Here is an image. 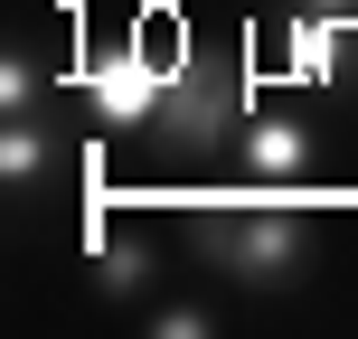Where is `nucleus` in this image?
I'll return each mask as SVG.
<instances>
[{"mask_svg": "<svg viewBox=\"0 0 358 339\" xmlns=\"http://www.w3.org/2000/svg\"><path fill=\"white\" fill-rule=\"evenodd\" d=\"M198 254H208L217 273H236L245 292H283V283H302V264H311V226L283 208V189L236 179V198H208V208H198Z\"/></svg>", "mask_w": 358, "mask_h": 339, "instance_id": "1", "label": "nucleus"}, {"mask_svg": "<svg viewBox=\"0 0 358 339\" xmlns=\"http://www.w3.org/2000/svg\"><path fill=\"white\" fill-rule=\"evenodd\" d=\"M179 57H189L179 19H170V10H151L132 38H104V48H85V66H76V104H85L104 132H151V123H161V104H170Z\"/></svg>", "mask_w": 358, "mask_h": 339, "instance_id": "2", "label": "nucleus"}, {"mask_svg": "<svg viewBox=\"0 0 358 339\" xmlns=\"http://www.w3.org/2000/svg\"><path fill=\"white\" fill-rule=\"evenodd\" d=\"M236 94H245L236 48H198V38H189V57H179V75H170V104H161V142H179V151H227L236 123H245Z\"/></svg>", "mask_w": 358, "mask_h": 339, "instance_id": "3", "label": "nucleus"}, {"mask_svg": "<svg viewBox=\"0 0 358 339\" xmlns=\"http://www.w3.org/2000/svg\"><path fill=\"white\" fill-rule=\"evenodd\" d=\"M236 179H255V189H311V179H321V161H330V132L311 123L302 104H264V113H245V123H236Z\"/></svg>", "mask_w": 358, "mask_h": 339, "instance_id": "4", "label": "nucleus"}, {"mask_svg": "<svg viewBox=\"0 0 358 339\" xmlns=\"http://www.w3.org/2000/svg\"><path fill=\"white\" fill-rule=\"evenodd\" d=\"M283 85L349 94L358 85V19H340V10H292L283 19Z\"/></svg>", "mask_w": 358, "mask_h": 339, "instance_id": "5", "label": "nucleus"}, {"mask_svg": "<svg viewBox=\"0 0 358 339\" xmlns=\"http://www.w3.org/2000/svg\"><path fill=\"white\" fill-rule=\"evenodd\" d=\"M57 161H66V113H0V189L10 198H29V189H48Z\"/></svg>", "mask_w": 358, "mask_h": 339, "instance_id": "6", "label": "nucleus"}, {"mask_svg": "<svg viewBox=\"0 0 358 339\" xmlns=\"http://www.w3.org/2000/svg\"><path fill=\"white\" fill-rule=\"evenodd\" d=\"M85 254H94V283H104V292H142V283H151V245H113V236L94 226Z\"/></svg>", "mask_w": 358, "mask_h": 339, "instance_id": "7", "label": "nucleus"}, {"mask_svg": "<svg viewBox=\"0 0 358 339\" xmlns=\"http://www.w3.org/2000/svg\"><path fill=\"white\" fill-rule=\"evenodd\" d=\"M38 104H48V66L29 48H10L0 57V113H38Z\"/></svg>", "mask_w": 358, "mask_h": 339, "instance_id": "8", "label": "nucleus"}, {"mask_svg": "<svg viewBox=\"0 0 358 339\" xmlns=\"http://www.w3.org/2000/svg\"><path fill=\"white\" fill-rule=\"evenodd\" d=\"M151 330H161V339H208V311H198V302H170V311H151Z\"/></svg>", "mask_w": 358, "mask_h": 339, "instance_id": "9", "label": "nucleus"}, {"mask_svg": "<svg viewBox=\"0 0 358 339\" xmlns=\"http://www.w3.org/2000/svg\"><path fill=\"white\" fill-rule=\"evenodd\" d=\"M292 10H340V19H358V0H292Z\"/></svg>", "mask_w": 358, "mask_h": 339, "instance_id": "10", "label": "nucleus"}]
</instances>
